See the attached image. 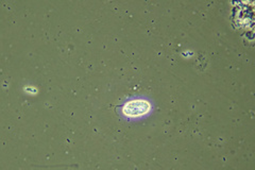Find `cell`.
Masks as SVG:
<instances>
[{"label": "cell", "mask_w": 255, "mask_h": 170, "mask_svg": "<svg viewBox=\"0 0 255 170\" xmlns=\"http://www.w3.org/2000/svg\"><path fill=\"white\" fill-rule=\"evenodd\" d=\"M153 100L146 95H134L127 98L116 109L117 114L128 121H136L149 117L153 113Z\"/></svg>", "instance_id": "1"}]
</instances>
